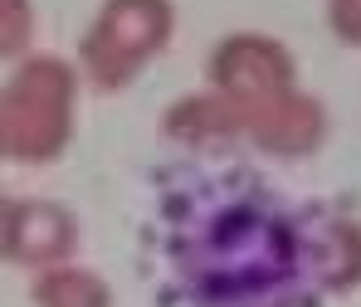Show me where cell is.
Wrapping results in <instances>:
<instances>
[{"instance_id":"1","label":"cell","mask_w":361,"mask_h":307,"mask_svg":"<svg viewBox=\"0 0 361 307\" xmlns=\"http://www.w3.org/2000/svg\"><path fill=\"white\" fill-rule=\"evenodd\" d=\"M157 249L195 307H307L327 273L322 210L249 166L176 171L157 210Z\"/></svg>"}]
</instances>
